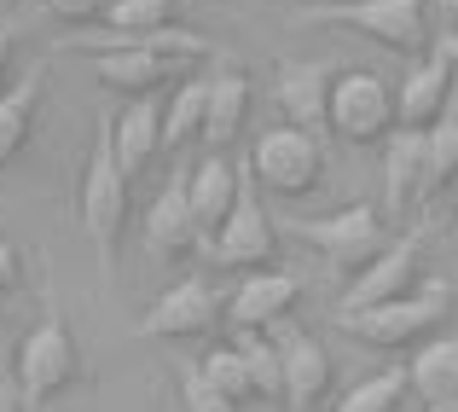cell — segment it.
Returning <instances> with one entry per match:
<instances>
[{
	"mask_svg": "<svg viewBox=\"0 0 458 412\" xmlns=\"http://www.w3.org/2000/svg\"><path fill=\"white\" fill-rule=\"evenodd\" d=\"M244 360L256 378V401H284V348L273 331H244Z\"/></svg>",
	"mask_w": 458,
	"mask_h": 412,
	"instance_id": "cell-26",
	"label": "cell"
},
{
	"mask_svg": "<svg viewBox=\"0 0 458 412\" xmlns=\"http://www.w3.org/2000/svg\"><path fill=\"white\" fill-rule=\"evenodd\" d=\"M406 378H412V395L424 407L458 401V337H429V343L412 355Z\"/></svg>",
	"mask_w": 458,
	"mask_h": 412,
	"instance_id": "cell-21",
	"label": "cell"
},
{
	"mask_svg": "<svg viewBox=\"0 0 458 412\" xmlns=\"http://www.w3.org/2000/svg\"><path fill=\"white\" fill-rule=\"evenodd\" d=\"M291 227L302 238H313V245L325 250V262H331L343 279H354L360 268H371V262L394 245L383 210H371V203H348V210H336V215H296Z\"/></svg>",
	"mask_w": 458,
	"mask_h": 412,
	"instance_id": "cell-5",
	"label": "cell"
},
{
	"mask_svg": "<svg viewBox=\"0 0 458 412\" xmlns=\"http://www.w3.org/2000/svg\"><path fill=\"white\" fill-rule=\"evenodd\" d=\"M41 6L53 12L58 23H93V18L111 12V0H41Z\"/></svg>",
	"mask_w": 458,
	"mask_h": 412,
	"instance_id": "cell-30",
	"label": "cell"
},
{
	"mask_svg": "<svg viewBox=\"0 0 458 412\" xmlns=\"http://www.w3.org/2000/svg\"><path fill=\"white\" fill-rule=\"evenodd\" d=\"M76 378H81V348H76V337H70V320H64L58 308H47V313H41V325H35V331L18 343L23 412L58 401V395H64Z\"/></svg>",
	"mask_w": 458,
	"mask_h": 412,
	"instance_id": "cell-3",
	"label": "cell"
},
{
	"mask_svg": "<svg viewBox=\"0 0 458 412\" xmlns=\"http://www.w3.org/2000/svg\"><path fill=\"white\" fill-rule=\"evenodd\" d=\"M18 285H23V250L0 238V296H6V290H18Z\"/></svg>",
	"mask_w": 458,
	"mask_h": 412,
	"instance_id": "cell-31",
	"label": "cell"
},
{
	"mask_svg": "<svg viewBox=\"0 0 458 412\" xmlns=\"http://www.w3.org/2000/svg\"><path fill=\"white\" fill-rule=\"evenodd\" d=\"M215 320H221V296L209 290V279H180L140 313L134 331L151 343H191V337H209Z\"/></svg>",
	"mask_w": 458,
	"mask_h": 412,
	"instance_id": "cell-11",
	"label": "cell"
},
{
	"mask_svg": "<svg viewBox=\"0 0 458 412\" xmlns=\"http://www.w3.org/2000/svg\"><path fill=\"white\" fill-rule=\"evenodd\" d=\"M406 395H412L406 366H389V372H371V378H360L354 390L336 401V412H401Z\"/></svg>",
	"mask_w": 458,
	"mask_h": 412,
	"instance_id": "cell-24",
	"label": "cell"
},
{
	"mask_svg": "<svg viewBox=\"0 0 458 412\" xmlns=\"http://www.w3.org/2000/svg\"><path fill=\"white\" fill-rule=\"evenodd\" d=\"M424 163H429L424 128H394V134L383 140V210L406 215L424 198Z\"/></svg>",
	"mask_w": 458,
	"mask_h": 412,
	"instance_id": "cell-17",
	"label": "cell"
},
{
	"mask_svg": "<svg viewBox=\"0 0 458 412\" xmlns=\"http://www.w3.org/2000/svg\"><path fill=\"white\" fill-rule=\"evenodd\" d=\"M331 88H336V64H308V58H284L279 64V111L308 134H331Z\"/></svg>",
	"mask_w": 458,
	"mask_h": 412,
	"instance_id": "cell-15",
	"label": "cell"
},
{
	"mask_svg": "<svg viewBox=\"0 0 458 412\" xmlns=\"http://www.w3.org/2000/svg\"><path fill=\"white\" fill-rule=\"evenodd\" d=\"M174 378H180V407L186 412H238L233 395H221L203 372V360H174Z\"/></svg>",
	"mask_w": 458,
	"mask_h": 412,
	"instance_id": "cell-28",
	"label": "cell"
},
{
	"mask_svg": "<svg viewBox=\"0 0 458 412\" xmlns=\"http://www.w3.org/2000/svg\"><path fill=\"white\" fill-rule=\"evenodd\" d=\"M418 273H424V227H412L406 238H394V245L383 250L371 268H360L354 279H348V285H343V302H336V308L360 313V308H383V302H401V296H412Z\"/></svg>",
	"mask_w": 458,
	"mask_h": 412,
	"instance_id": "cell-10",
	"label": "cell"
},
{
	"mask_svg": "<svg viewBox=\"0 0 458 412\" xmlns=\"http://www.w3.org/2000/svg\"><path fill=\"white\" fill-rule=\"evenodd\" d=\"M238 192H244V168L226 163V151H209L203 163H191V215H198V250L203 256L215 250L226 215L238 210Z\"/></svg>",
	"mask_w": 458,
	"mask_h": 412,
	"instance_id": "cell-13",
	"label": "cell"
},
{
	"mask_svg": "<svg viewBox=\"0 0 458 412\" xmlns=\"http://www.w3.org/2000/svg\"><path fill=\"white\" fill-rule=\"evenodd\" d=\"M279 331V325H273ZM279 348H284V407L291 412H313L331 395V355L313 343L308 331H279Z\"/></svg>",
	"mask_w": 458,
	"mask_h": 412,
	"instance_id": "cell-18",
	"label": "cell"
},
{
	"mask_svg": "<svg viewBox=\"0 0 458 412\" xmlns=\"http://www.w3.org/2000/svg\"><path fill=\"white\" fill-rule=\"evenodd\" d=\"M0 412H23V383H18V348L0 325Z\"/></svg>",
	"mask_w": 458,
	"mask_h": 412,
	"instance_id": "cell-29",
	"label": "cell"
},
{
	"mask_svg": "<svg viewBox=\"0 0 458 412\" xmlns=\"http://www.w3.org/2000/svg\"><path fill=\"white\" fill-rule=\"evenodd\" d=\"M453 245H458V221H453Z\"/></svg>",
	"mask_w": 458,
	"mask_h": 412,
	"instance_id": "cell-34",
	"label": "cell"
},
{
	"mask_svg": "<svg viewBox=\"0 0 458 412\" xmlns=\"http://www.w3.org/2000/svg\"><path fill=\"white\" fill-rule=\"evenodd\" d=\"M296 302H302V279L284 268H261V273L238 279L233 302H226V320L238 331H273V325H284L296 313Z\"/></svg>",
	"mask_w": 458,
	"mask_h": 412,
	"instance_id": "cell-12",
	"label": "cell"
},
{
	"mask_svg": "<svg viewBox=\"0 0 458 412\" xmlns=\"http://www.w3.org/2000/svg\"><path fill=\"white\" fill-rule=\"evenodd\" d=\"M209 262L238 273H261V268H279V227H273L267 203L256 192V175H244V192H238V210L226 215L221 238H215Z\"/></svg>",
	"mask_w": 458,
	"mask_h": 412,
	"instance_id": "cell-8",
	"label": "cell"
},
{
	"mask_svg": "<svg viewBox=\"0 0 458 412\" xmlns=\"http://www.w3.org/2000/svg\"><path fill=\"white\" fill-rule=\"evenodd\" d=\"M447 313H453L447 285H429V290H412V296H401V302H383V308H360V313L336 308V325L354 331L360 343L394 355V348H424L429 337L447 325Z\"/></svg>",
	"mask_w": 458,
	"mask_h": 412,
	"instance_id": "cell-2",
	"label": "cell"
},
{
	"mask_svg": "<svg viewBox=\"0 0 458 412\" xmlns=\"http://www.w3.org/2000/svg\"><path fill=\"white\" fill-rule=\"evenodd\" d=\"M203 372H209V383L221 395H233L238 407L256 401V378H250V360H244V343H221L203 355Z\"/></svg>",
	"mask_w": 458,
	"mask_h": 412,
	"instance_id": "cell-27",
	"label": "cell"
},
{
	"mask_svg": "<svg viewBox=\"0 0 458 412\" xmlns=\"http://www.w3.org/2000/svg\"><path fill=\"white\" fill-rule=\"evenodd\" d=\"M111 145L128 180H140L163 157V105L157 99H128L123 116H111Z\"/></svg>",
	"mask_w": 458,
	"mask_h": 412,
	"instance_id": "cell-19",
	"label": "cell"
},
{
	"mask_svg": "<svg viewBox=\"0 0 458 412\" xmlns=\"http://www.w3.org/2000/svg\"><path fill=\"white\" fill-rule=\"evenodd\" d=\"M6 70H12V30L0 23V93H6Z\"/></svg>",
	"mask_w": 458,
	"mask_h": 412,
	"instance_id": "cell-32",
	"label": "cell"
},
{
	"mask_svg": "<svg viewBox=\"0 0 458 412\" xmlns=\"http://www.w3.org/2000/svg\"><path fill=\"white\" fill-rule=\"evenodd\" d=\"M429 134V163H424V203H436L441 192L458 180V111H447Z\"/></svg>",
	"mask_w": 458,
	"mask_h": 412,
	"instance_id": "cell-25",
	"label": "cell"
},
{
	"mask_svg": "<svg viewBox=\"0 0 458 412\" xmlns=\"http://www.w3.org/2000/svg\"><path fill=\"white\" fill-rule=\"evenodd\" d=\"M41 93H47L41 70H35V76H23L18 88H6V93H0V168H6L12 157H18L23 145H30L35 111H41Z\"/></svg>",
	"mask_w": 458,
	"mask_h": 412,
	"instance_id": "cell-23",
	"label": "cell"
},
{
	"mask_svg": "<svg viewBox=\"0 0 458 412\" xmlns=\"http://www.w3.org/2000/svg\"><path fill=\"white\" fill-rule=\"evenodd\" d=\"M453 93H458V35H441L424 64L406 70V82L394 88L401 128H436L453 111Z\"/></svg>",
	"mask_w": 458,
	"mask_h": 412,
	"instance_id": "cell-9",
	"label": "cell"
},
{
	"mask_svg": "<svg viewBox=\"0 0 458 412\" xmlns=\"http://www.w3.org/2000/svg\"><path fill=\"white\" fill-rule=\"evenodd\" d=\"M401 128V105H394V88L371 70H348L331 88V134L348 145H377Z\"/></svg>",
	"mask_w": 458,
	"mask_h": 412,
	"instance_id": "cell-6",
	"label": "cell"
},
{
	"mask_svg": "<svg viewBox=\"0 0 458 412\" xmlns=\"http://www.w3.org/2000/svg\"><path fill=\"white\" fill-rule=\"evenodd\" d=\"M128 192H134V180L123 175V163H116L111 123H99L93 151H88V175H81L76 215H81V233H88V245H93V256H99L105 273L116 268V250H123V233H128V210H134Z\"/></svg>",
	"mask_w": 458,
	"mask_h": 412,
	"instance_id": "cell-1",
	"label": "cell"
},
{
	"mask_svg": "<svg viewBox=\"0 0 458 412\" xmlns=\"http://www.w3.org/2000/svg\"><path fill=\"white\" fill-rule=\"evenodd\" d=\"M250 175L256 186H267L273 198H308L325 180V140L308 134L296 123L261 128L256 145H250Z\"/></svg>",
	"mask_w": 458,
	"mask_h": 412,
	"instance_id": "cell-4",
	"label": "cell"
},
{
	"mask_svg": "<svg viewBox=\"0 0 458 412\" xmlns=\"http://www.w3.org/2000/svg\"><path fill=\"white\" fill-rule=\"evenodd\" d=\"M319 23L360 30L366 41L389 47V53H406V58L429 41V6L424 0H348V6H325Z\"/></svg>",
	"mask_w": 458,
	"mask_h": 412,
	"instance_id": "cell-7",
	"label": "cell"
},
{
	"mask_svg": "<svg viewBox=\"0 0 458 412\" xmlns=\"http://www.w3.org/2000/svg\"><path fill=\"white\" fill-rule=\"evenodd\" d=\"M203 116H209V76L174 82L163 105V151H186L191 140H203Z\"/></svg>",
	"mask_w": 458,
	"mask_h": 412,
	"instance_id": "cell-22",
	"label": "cell"
},
{
	"mask_svg": "<svg viewBox=\"0 0 458 412\" xmlns=\"http://www.w3.org/2000/svg\"><path fill=\"white\" fill-rule=\"evenodd\" d=\"M93 76H99V88H111V93L151 99L157 88L180 82V64L163 58V53H151V47H111V53H93Z\"/></svg>",
	"mask_w": 458,
	"mask_h": 412,
	"instance_id": "cell-16",
	"label": "cell"
},
{
	"mask_svg": "<svg viewBox=\"0 0 458 412\" xmlns=\"http://www.w3.org/2000/svg\"><path fill=\"white\" fill-rule=\"evenodd\" d=\"M250 99H256V88H250V76L238 64H221L209 76V116H203V140H209V151H226V145L244 134Z\"/></svg>",
	"mask_w": 458,
	"mask_h": 412,
	"instance_id": "cell-20",
	"label": "cell"
},
{
	"mask_svg": "<svg viewBox=\"0 0 458 412\" xmlns=\"http://www.w3.org/2000/svg\"><path fill=\"white\" fill-rule=\"evenodd\" d=\"M146 250L157 262H174L198 250V215H191V168H174L146 210Z\"/></svg>",
	"mask_w": 458,
	"mask_h": 412,
	"instance_id": "cell-14",
	"label": "cell"
},
{
	"mask_svg": "<svg viewBox=\"0 0 458 412\" xmlns=\"http://www.w3.org/2000/svg\"><path fill=\"white\" fill-rule=\"evenodd\" d=\"M441 12H447V18H458V0H441Z\"/></svg>",
	"mask_w": 458,
	"mask_h": 412,
	"instance_id": "cell-33",
	"label": "cell"
}]
</instances>
